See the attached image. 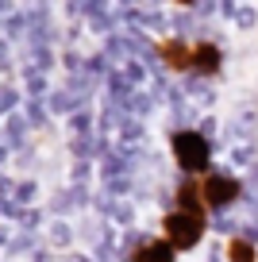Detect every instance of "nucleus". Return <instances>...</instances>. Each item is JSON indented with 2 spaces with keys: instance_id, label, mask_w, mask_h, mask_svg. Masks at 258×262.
<instances>
[{
  "instance_id": "nucleus-7",
  "label": "nucleus",
  "mask_w": 258,
  "mask_h": 262,
  "mask_svg": "<svg viewBox=\"0 0 258 262\" xmlns=\"http://www.w3.org/2000/svg\"><path fill=\"white\" fill-rule=\"evenodd\" d=\"M178 201H181V208H185V212H204V189H201V181L197 178H189L185 185L178 189Z\"/></svg>"
},
{
  "instance_id": "nucleus-3",
  "label": "nucleus",
  "mask_w": 258,
  "mask_h": 262,
  "mask_svg": "<svg viewBox=\"0 0 258 262\" xmlns=\"http://www.w3.org/2000/svg\"><path fill=\"white\" fill-rule=\"evenodd\" d=\"M201 189H204V205L208 208H227V205H235L239 193H243V185L235 178H227V173H208V178L201 181Z\"/></svg>"
},
{
  "instance_id": "nucleus-9",
  "label": "nucleus",
  "mask_w": 258,
  "mask_h": 262,
  "mask_svg": "<svg viewBox=\"0 0 258 262\" xmlns=\"http://www.w3.org/2000/svg\"><path fill=\"white\" fill-rule=\"evenodd\" d=\"M178 4H193V0H178Z\"/></svg>"
},
{
  "instance_id": "nucleus-8",
  "label": "nucleus",
  "mask_w": 258,
  "mask_h": 262,
  "mask_svg": "<svg viewBox=\"0 0 258 262\" xmlns=\"http://www.w3.org/2000/svg\"><path fill=\"white\" fill-rule=\"evenodd\" d=\"M227 258H231V262H258V251H254V243H250V239L235 235L231 243H227Z\"/></svg>"
},
{
  "instance_id": "nucleus-6",
  "label": "nucleus",
  "mask_w": 258,
  "mask_h": 262,
  "mask_svg": "<svg viewBox=\"0 0 258 262\" xmlns=\"http://www.w3.org/2000/svg\"><path fill=\"white\" fill-rule=\"evenodd\" d=\"M174 247L166 243V239H154V243H143L135 254H131V262H174Z\"/></svg>"
},
{
  "instance_id": "nucleus-4",
  "label": "nucleus",
  "mask_w": 258,
  "mask_h": 262,
  "mask_svg": "<svg viewBox=\"0 0 258 262\" xmlns=\"http://www.w3.org/2000/svg\"><path fill=\"white\" fill-rule=\"evenodd\" d=\"M158 54H162V62L169 66V70H193V47H185V42H178V39H166L158 47Z\"/></svg>"
},
{
  "instance_id": "nucleus-1",
  "label": "nucleus",
  "mask_w": 258,
  "mask_h": 262,
  "mask_svg": "<svg viewBox=\"0 0 258 262\" xmlns=\"http://www.w3.org/2000/svg\"><path fill=\"white\" fill-rule=\"evenodd\" d=\"M174 158L178 166L189 173V178H201L212 162V150H208V139H204L201 131H178L174 135Z\"/></svg>"
},
{
  "instance_id": "nucleus-5",
  "label": "nucleus",
  "mask_w": 258,
  "mask_h": 262,
  "mask_svg": "<svg viewBox=\"0 0 258 262\" xmlns=\"http://www.w3.org/2000/svg\"><path fill=\"white\" fill-rule=\"evenodd\" d=\"M220 62H224V54H220V47H212V42H197L193 47V70L197 74H220Z\"/></svg>"
},
{
  "instance_id": "nucleus-2",
  "label": "nucleus",
  "mask_w": 258,
  "mask_h": 262,
  "mask_svg": "<svg viewBox=\"0 0 258 262\" xmlns=\"http://www.w3.org/2000/svg\"><path fill=\"white\" fill-rule=\"evenodd\" d=\"M204 235V212H185V208H178V212L166 216V243L174 247V251H193L197 243H201Z\"/></svg>"
}]
</instances>
